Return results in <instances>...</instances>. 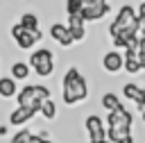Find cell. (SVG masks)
<instances>
[{
  "instance_id": "30",
  "label": "cell",
  "mask_w": 145,
  "mask_h": 143,
  "mask_svg": "<svg viewBox=\"0 0 145 143\" xmlns=\"http://www.w3.org/2000/svg\"><path fill=\"white\" fill-rule=\"evenodd\" d=\"M91 143H111L109 138H104V141H91Z\"/></svg>"
},
{
  "instance_id": "6",
  "label": "cell",
  "mask_w": 145,
  "mask_h": 143,
  "mask_svg": "<svg viewBox=\"0 0 145 143\" xmlns=\"http://www.w3.org/2000/svg\"><path fill=\"white\" fill-rule=\"evenodd\" d=\"M86 129L91 134V141H104L106 138V132H104V125L97 116H88L86 118Z\"/></svg>"
},
{
  "instance_id": "2",
  "label": "cell",
  "mask_w": 145,
  "mask_h": 143,
  "mask_svg": "<svg viewBox=\"0 0 145 143\" xmlns=\"http://www.w3.org/2000/svg\"><path fill=\"white\" fill-rule=\"evenodd\" d=\"M88 93V86H86V79L79 75L77 68H68L66 77H63V100L66 104H75V102H82Z\"/></svg>"
},
{
  "instance_id": "29",
  "label": "cell",
  "mask_w": 145,
  "mask_h": 143,
  "mask_svg": "<svg viewBox=\"0 0 145 143\" xmlns=\"http://www.w3.org/2000/svg\"><path fill=\"white\" fill-rule=\"evenodd\" d=\"M138 109H140V116H143V120H145V104H143V107H138Z\"/></svg>"
},
{
  "instance_id": "9",
  "label": "cell",
  "mask_w": 145,
  "mask_h": 143,
  "mask_svg": "<svg viewBox=\"0 0 145 143\" xmlns=\"http://www.w3.org/2000/svg\"><path fill=\"white\" fill-rule=\"evenodd\" d=\"M41 36H43V34H41V30H36V32H27V30H25V32H23V34L16 39V43H18V48L29 50V48H32L36 41H41Z\"/></svg>"
},
{
  "instance_id": "23",
  "label": "cell",
  "mask_w": 145,
  "mask_h": 143,
  "mask_svg": "<svg viewBox=\"0 0 145 143\" xmlns=\"http://www.w3.org/2000/svg\"><path fill=\"white\" fill-rule=\"evenodd\" d=\"M23 32H25V27H23V25H20V23H16V25H14V27H11V36H14V39H18V36H20V34H23Z\"/></svg>"
},
{
  "instance_id": "17",
  "label": "cell",
  "mask_w": 145,
  "mask_h": 143,
  "mask_svg": "<svg viewBox=\"0 0 145 143\" xmlns=\"http://www.w3.org/2000/svg\"><path fill=\"white\" fill-rule=\"evenodd\" d=\"M102 107H104V109H106V111L111 113V111L120 109L122 104H120V100H118V98H116L113 93H104V95H102Z\"/></svg>"
},
{
  "instance_id": "19",
  "label": "cell",
  "mask_w": 145,
  "mask_h": 143,
  "mask_svg": "<svg viewBox=\"0 0 145 143\" xmlns=\"http://www.w3.org/2000/svg\"><path fill=\"white\" fill-rule=\"evenodd\" d=\"M20 25L27 30V32H36L39 30V18L34 14H23L20 16Z\"/></svg>"
},
{
  "instance_id": "10",
  "label": "cell",
  "mask_w": 145,
  "mask_h": 143,
  "mask_svg": "<svg viewBox=\"0 0 145 143\" xmlns=\"http://www.w3.org/2000/svg\"><path fill=\"white\" fill-rule=\"evenodd\" d=\"M34 113H36V111H34V109H29V107H18V109H14V111H11L9 123H11V125H23V123H27Z\"/></svg>"
},
{
  "instance_id": "21",
  "label": "cell",
  "mask_w": 145,
  "mask_h": 143,
  "mask_svg": "<svg viewBox=\"0 0 145 143\" xmlns=\"http://www.w3.org/2000/svg\"><path fill=\"white\" fill-rule=\"evenodd\" d=\"M34 134H29L27 129H20L18 134H14L11 136V143H29V138H32Z\"/></svg>"
},
{
  "instance_id": "22",
  "label": "cell",
  "mask_w": 145,
  "mask_h": 143,
  "mask_svg": "<svg viewBox=\"0 0 145 143\" xmlns=\"http://www.w3.org/2000/svg\"><path fill=\"white\" fill-rule=\"evenodd\" d=\"M131 36H127V34H120V36H116L113 39V45H118V48H125L127 50V41H129Z\"/></svg>"
},
{
  "instance_id": "24",
  "label": "cell",
  "mask_w": 145,
  "mask_h": 143,
  "mask_svg": "<svg viewBox=\"0 0 145 143\" xmlns=\"http://www.w3.org/2000/svg\"><path fill=\"white\" fill-rule=\"evenodd\" d=\"M88 5H95V7H109L106 0H88Z\"/></svg>"
},
{
  "instance_id": "8",
  "label": "cell",
  "mask_w": 145,
  "mask_h": 143,
  "mask_svg": "<svg viewBox=\"0 0 145 143\" xmlns=\"http://www.w3.org/2000/svg\"><path fill=\"white\" fill-rule=\"evenodd\" d=\"M68 30L72 34L75 41H82L86 36V30H84V18L82 16H68Z\"/></svg>"
},
{
  "instance_id": "1",
  "label": "cell",
  "mask_w": 145,
  "mask_h": 143,
  "mask_svg": "<svg viewBox=\"0 0 145 143\" xmlns=\"http://www.w3.org/2000/svg\"><path fill=\"white\" fill-rule=\"evenodd\" d=\"M136 32H138V14L134 11V7L122 5L118 16H116V20L109 25V34H111V39H116L120 34L136 36Z\"/></svg>"
},
{
  "instance_id": "13",
  "label": "cell",
  "mask_w": 145,
  "mask_h": 143,
  "mask_svg": "<svg viewBox=\"0 0 145 143\" xmlns=\"http://www.w3.org/2000/svg\"><path fill=\"white\" fill-rule=\"evenodd\" d=\"M106 138L111 143H134V136L129 134V129H109Z\"/></svg>"
},
{
  "instance_id": "14",
  "label": "cell",
  "mask_w": 145,
  "mask_h": 143,
  "mask_svg": "<svg viewBox=\"0 0 145 143\" xmlns=\"http://www.w3.org/2000/svg\"><path fill=\"white\" fill-rule=\"evenodd\" d=\"M125 68H127V73H138V70H140L138 52H131V50H127V54H125Z\"/></svg>"
},
{
  "instance_id": "18",
  "label": "cell",
  "mask_w": 145,
  "mask_h": 143,
  "mask_svg": "<svg viewBox=\"0 0 145 143\" xmlns=\"http://www.w3.org/2000/svg\"><path fill=\"white\" fill-rule=\"evenodd\" d=\"M86 5H88V0H68L66 2V11H68V16H79Z\"/></svg>"
},
{
  "instance_id": "7",
  "label": "cell",
  "mask_w": 145,
  "mask_h": 143,
  "mask_svg": "<svg viewBox=\"0 0 145 143\" xmlns=\"http://www.w3.org/2000/svg\"><path fill=\"white\" fill-rule=\"evenodd\" d=\"M102 64H104V70H109V73H118L120 68H125V57H122L120 52L111 50V52H106V54H104Z\"/></svg>"
},
{
  "instance_id": "28",
  "label": "cell",
  "mask_w": 145,
  "mask_h": 143,
  "mask_svg": "<svg viewBox=\"0 0 145 143\" xmlns=\"http://www.w3.org/2000/svg\"><path fill=\"white\" fill-rule=\"evenodd\" d=\"M138 61H140V68H145V52H138Z\"/></svg>"
},
{
  "instance_id": "20",
  "label": "cell",
  "mask_w": 145,
  "mask_h": 143,
  "mask_svg": "<svg viewBox=\"0 0 145 143\" xmlns=\"http://www.w3.org/2000/svg\"><path fill=\"white\" fill-rule=\"evenodd\" d=\"M41 113H43V118H48V120H54V116H57L54 100H45V102H43V107H41Z\"/></svg>"
},
{
  "instance_id": "31",
  "label": "cell",
  "mask_w": 145,
  "mask_h": 143,
  "mask_svg": "<svg viewBox=\"0 0 145 143\" xmlns=\"http://www.w3.org/2000/svg\"><path fill=\"white\" fill-rule=\"evenodd\" d=\"M43 143H52V141H50V138H43Z\"/></svg>"
},
{
  "instance_id": "3",
  "label": "cell",
  "mask_w": 145,
  "mask_h": 143,
  "mask_svg": "<svg viewBox=\"0 0 145 143\" xmlns=\"http://www.w3.org/2000/svg\"><path fill=\"white\" fill-rule=\"evenodd\" d=\"M29 64H32V68L36 70V75H41V77H48V75L54 70V57H52V52L45 50V48L32 52Z\"/></svg>"
},
{
  "instance_id": "15",
  "label": "cell",
  "mask_w": 145,
  "mask_h": 143,
  "mask_svg": "<svg viewBox=\"0 0 145 143\" xmlns=\"http://www.w3.org/2000/svg\"><path fill=\"white\" fill-rule=\"evenodd\" d=\"M0 95L2 98L16 95V82H14V77H2L0 79Z\"/></svg>"
},
{
  "instance_id": "4",
  "label": "cell",
  "mask_w": 145,
  "mask_h": 143,
  "mask_svg": "<svg viewBox=\"0 0 145 143\" xmlns=\"http://www.w3.org/2000/svg\"><path fill=\"white\" fill-rule=\"evenodd\" d=\"M129 127H131V113L125 107L109 113V129H129Z\"/></svg>"
},
{
  "instance_id": "12",
  "label": "cell",
  "mask_w": 145,
  "mask_h": 143,
  "mask_svg": "<svg viewBox=\"0 0 145 143\" xmlns=\"http://www.w3.org/2000/svg\"><path fill=\"white\" fill-rule=\"evenodd\" d=\"M109 11V7H95V5H86L84 9H82V18H84V23L86 20H97V18H102L104 14Z\"/></svg>"
},
{
  "instance_id": "16",
  "label": "cell",
  "mask_w": 145,
  "mask_h": 143,
  "mask_svg": "<svg viewBox=\"0 0 145 143\" xmlns=\"http://www.w3.org/2000/svg\"><path fill=\"white\" fill-rule=\"evenodd\" d=\"M27 75H29L27 64H23V61L11 64V77H14V79H27Z\"/></svg>"
},
{
  "instance_id": "25",
  "label": "cell",
  "mask_w": 145,
  "mask_h": 143,
  "mask_svg": "<svg viewBox=\"0 0 145 143\" xmlns=\"http://www.w3.org/2000/svg\"><path fill=\"white\" fill-rule=\"evenodd\" d=\"M138 52H145V34L138 39Z\"/></svg>"
},
{
  "instance_id": "5",
  "label": "cell",
  "mask_w": 145,
  "mask_h": 143,
  "mask_svg": "<svg viewBox=\"0 0 145 143\" xmlns=\"http://www.w3.org/2000/svg\"><path fill=\"white\" fill-rule=\"evenodd\" d=\"M50 34H52V39L59 41V45H63V48H68V45L75 41L72 34H70V30H68V25H61V23H54V25L50 27Z\"/></svg>"
},
{
  "instance_id": "11",
  "label": "cell",
  "mask_w": 145,
  "mask_h": 143,
  "mask_svg": "<svg viewBox=\"0 0 145 143\" xmlns=\"http://www.w3.org/2000/svg\"><path fill=\"white\" fill-rule=\"evenodd\" d=\"M122 93H125V98H127V100H134L138 107L145 102V98H143V89H140V86H136L134 82H127V84H125V89H122Z\"/></svg>"
},
{
  "instance_id": "26",
  "label": "cell",
  "mask_w": 145,
  "mask_h": 143,
  "mask_svg": "<svg viewBox=\"0 0 145 143\" xmlns=\"http://www.w3.org/2000/svg\"><path fill=\"white\" fill-rule=\"evenodd\" d=\"M43 138H48V136H45V134H41V136H32L29 143H43Z\"/></svg>"
},
{
  "instance_id": "27",
  "label": "cell",
  "mask_w": 145,
  "mask_h": 143,
  "mask_svg": "<svg viewBox=\"0 0 145 143\" xmlns=\"http://www.w3.org/2000/svg\"><path fill=\"white\" fill-rule=\"evenodd\" d=\"M138 16H140V18H145V0H143V2H140V7H138Z\"/></svg>"
}]
</instances>
